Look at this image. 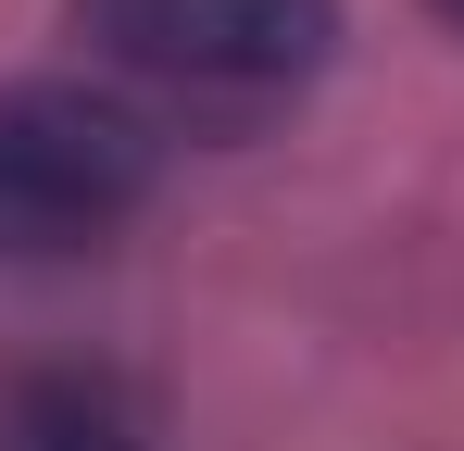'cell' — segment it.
Returning <instances> with one entry per match:
<instances>
[{"instance_id": "obj_1", "label": "cell", "mask_w": 464, "mask_h": 451, "mask_svg": "<svg viewBox=\"0 0 464 451\" xmlns=\"http://www.w3.org/2000/svg\"><path fill=\"white\" fill-rule=\"evenodd\" d=\"M76 25L151 126H264L339 63V0H76Z\"/></svg>"}, {"instance_id": "obj_2", "label": "cell", "mask_w": 464, "mask_h": 451, "mask_svg": "<svg viewBox=\"0 0 464 451\" xmlns=\"http://www.w3.org/2000/svg\"><path fill=\"white\" fill-rule=\"evenodd\" d=\"M163 126L101 75H0V264H76L151 214Z\"/></svg>"}, {"instance_id": "obj_3", "label": "cell", "mask_w": 464, "mask_h": 451, "mask_svg": "<svg viewBox=\"0 0 464 451\" xmlns=\"http://www.w3.org/2000/svg\"><path fill=\"white\" fill-rule=\"evenodd\" d=\"M0 451H151V414L101 364H25L0 389Z\"/></svg>"}, {"instance_id": "obj_4", "label": "cell", "mask_w": 464, "mask_h": 451, "mask_svg": "<svg viewBox=\"0 0 464 451\" xmlns=\"http://www.w3.org/2000/svg\"><path fill=\"white\" fill-rule=\"evenodd\" d=\"M440 13H452V25H464V0H440Z\"/></svg>"}]
</instances>
